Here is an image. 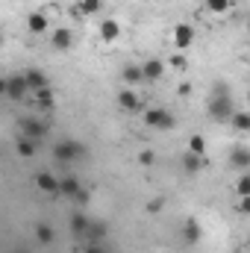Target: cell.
<instances>
[{"mask_svg": "<svg viewBox=\"0 0 250 253\" xmlns=\"http://www.w3.org/2000/svg\"><path fill=\"white\" fill-rule=\"evenodd\" d=\"M206 115H209L215 124H230L233 115H236V100H233V94H209Z\"/></svg>", "mask_w": 250, "mask_h": 253, "instance_id": "obj_1", "label": "cell"}, {"mask_svg": "<svg viewBox=\"0 0 250 253\" xmlns=\"http://www.w3.org/2000/svg\"><path fill=\"white\" fill-rule=\"evenodd\" d=\"M141 124L150 126V129H174L177 118H174V112H168L162 106H150V109L141 112Z\"/></svg>", "mask_w": 250, "mask_h": 253, "instance_id": "obj_2", "label": "cell"}, {"mask_svg": "<svg viewBox=\"0 0 250 253\" xmlns=\"http://www.w3.org/2000/svg\"><path fill=\"white\" fill-rule=\"evenodd\" d=\"M85 156V144L77 141V138H62L53 144V159L56 162H77Z\"/></svg>", "mask_w": 250, "mask_h": 253, "instance_id": "obj_3", "label": "cell"}, {"mask_svg": "<svg viewBox=\"0 0 250 253\" xmlns=\"http://www.w3.org/2000/svg\"><path fill=\"white\" fill-rule=\"evenodd\" d=\"M3 94H6L9 100L21 103V100L30 94V85H27L24 74H12V77H6V80H3Z\"/></svg>", "mask_w": 250, "mask_h": 253, "instance_id": "obj_4", "label": "cell"}, {"mask_svg": "<svg viewBox=\"0 0 250 253\" xmlns=\"http://www.w3.org/2000/svg\"><path fill=\"white\" fill-rule=\"evenodd\" d=\"M118 109H124V112H144V100H141V94L135 91V88H118Z\"/></svg>", "mask_w": 250, "mask_h": 253, "instance_id": "obj_5", "label": "cell"}, {"mask_svg": "<svg viewBox=\"0 0 250 253\" xmlns=\"http://www.w3.org/2000/svg\"><path fill=\"white\" fill-rule=\"evenodd\" d=\"M18 129H21V135L24 138H33V141H39L42 135H47V121H42V118H21L18 121Z\"/></svg>", "mask_w": 250, "mask_h": 253, "instance_id": "obj_6", "label": "cell"}, {"mask_svg": "<svg viewBox=\"0 0 250 253\" xmlns=\"http://www.w3.org/2000/svg\"><path fill=\"white\" fill-rule=\"evenodd\" d=\"M27 33H33V36L50 33V15H47L44 9H33V12L27 15Z\"/></svg>", "mask_w": 250, "mask_h": 253, "instance_id": "obj_7", "label": "cell"}, {"mask_svg": "<svg viewBox=\"0 0 250 253\" xmlns=\"http://www.w3.org/2000/svg\"><path fill=\"white\" fill-rule=\"evenodd\" d=\"M171 42H174V47H177L180 53L188 50V47L194 44V27L186 24V21H183V24H177V27L171 30Z\"/></svg>", "mask_w": 250, "mask_h": 253, "instance_id": "obj_8", "label": "cell"}, {"mask_svg": "<svg viewBox=\"0 0 250 253\" xmlns=\"http://www.w3.org/2000/svg\"><path fill=\"white\" fill-rule=\"evenodd\" d=\"M168 71V62H162L159 56H147L141 62V74H144V83H159Z\"/></svg>", "mask_w": 250, "mask_h": 253, "instance_id": "obj_9", "label": "cell"}, {"mask_svg": "<svg viewBox=\"0 0 250 253\" xmlns=\"http://www.w3.org/2000/svg\"><path fill=\"white\" fill-rule=\"evenodd\" d=\"M97 36H100L103 44H118V39H121V21L118 18H103L100 27H97Z\"/></svg>", "mask_w": 250, "mask_h": 253, "instance_id": "obj_10", "label": "cell"}, {"mask_svg": "<svg viewBox=\"0 0 250 253\" xmlns=\"http://www.w3.org/2000/svg\"><path fill=\"white\" fill-rule=\"evenodd\" d=\"M36 189L47 197H59V177L50 171H36Z\"/></svg>", "mask_w": 250, "mask_h": 253, "instance_id": "obj_11", "label": "cell"}, {"mask_svg": "<svg viewBox=\"0 0 250 253\" xmlns=\"http://www.w3.org/2000/svg\"><path fill=\"white\" fill-rule=\"evenodd\" d=\"M50 47H53L56 53H68V50L74 47V33H71L68 27H56V30L50 33Z\"/></svg>", "mask_w": 250, "mask_h": 253, "instance_id": "obj_12", "label": "cell"}, {"mask_svg": "<svg viewBox=\"0 0 250 253\" xmlns=\"http://www.w3.org/2000/svg\"><path fill=\"white\" fill-rule=\"evenodd\" d=\"M21 74H24L30 91H39V88H47V85H50V80H47V74H44L42 68H24Z\"/></svg>", "mask_w": 250, "mask_h": 253, "instance_id": "obj_13", "label": "cell"}, {"mask_svg": "<svg viewBox=\"0 0 250 253\" xmlns=\"http://www.w3.org/2000/svg\"><path fill=\"white\" fill-rule=\"evenodd\" d=\"M230 165H233L236 171H250V147L236 144V147L230 150Z\"/></svg>", "mask_w": 250, "mask_h": 253, "instance_id": "obj_14", "label": "cell"}, {"mask_svg": "<svg viewBox=\"0 0 250 253\" xmlns=\"http://www.w3.org/2000/svg\"><path fill=\"white\" fill-rule=\"evenodd\" d=\"M121 83L126 88H138L144 83V74H141V65H124L121 68Z\"/></svg>", "mask_w": 250, "mask_h": 253, "instance_id": "obj_15", "label": "cell"}, {"mask_svg": "<svg viewBox=\"0 0 250 253\" xmlns=\"http://www.w3.org/2000/svg\"><path fill=\"white\" fill-rule=\"evenodd\" d=\"M80 191H83V186H80L77 174H65V177H59V197H68V200H74Z\"/></svg>", "mask_w": 250, "mask_h": 253, "instance_id": "obj_16", "label": "cell"}, {"mask_svg": "<svg viewBox=\"0 0 250 253\" xmlns=\"http://www.w3.org/2000/svg\"><path fill=\"white\" fill-rule=\"evenodd\" d=\"M106 236H109V227H106V221H100V218H91V224H88V233H85V242H97V245H103V242H106Z\"/></svg>", "mask_w": 250, "mask_h": 253, "instance_id": "obj_17", "label": "cell"}, {"mask_svg": "<svg viewBox=\"0 0 250 253\" xmlns=\"http://www.w3.org/2000/svg\"><path fill=\"white\" fill-rule=\"evenodd\" d=\"M183 239H186L188 245H197V242L203 239V227H200L197 218H186V221H183Z\"/></svg>", "mask_w": 250, "mask_h": 253, "instance_id": "obj_18", "label": "cell"}, {"mask_svg": "<svg viewBox=\"0 0 250 253\" xmlns=\"http://www.w3.org/2000/svg\"><path fill=\"white\" fill-rule=\"evenodd\" d=\"M33 103H36L39 109H53V106H56V94H53V88L47 85V88L33 91Z\"/></svg>", "mask_w": 250, "mask_h": 253, "instance_id": "obj_19", "label": "cell"}, {"mask_svg": "<svg viewBox=\"0 0 250 253\" xmlns=\"http://www.w3.org/2000/svg\"><path fill=\"white\" fill-rule=\"evenodd\" d=\"M36 242L42 245V248H50V245H56V230L50 227V224H36Z\"/></svg>", "mask_w": 250, "mask_h": 253, "instance_id": "obj_20", "label": "cell"}, {"mask_svg": "<svg viewBox=\"0 0 250 253\" xmlns=\"http://www.w3.org/2000/svg\"><path fill=\"white\" fill-rule=\"evenodd\" d=\"M186 150H188V153H194V156H206V150H209V141H206V135H200V132L188 135Z\"/></svg>", "mask_w": 250, "mask_h": 253, "instance_id": "obj_21", "label": "cell"}, {"mask_svg": "<svg viewBox=\"0 0 250 253\" xmlns=\"http://www.w3.org/2000/svg\"><path fill=\"white\" fill-rule=\"evenodd\" d=\"M88 224H91V218H88V215H83V212H74V215H71V233H74V236L85 239Z\"/></svg>", "mask_w": 250, "mask_h": 253, "instance_id": "obj_22", "label": "cell"}, {"mask_svg": "<svg viewBox=\"0 0 250 253\" xmlns=\"http://www.w3.org/2000/svg\"><path fill=\"white\" fill-rule=\"evenodd\" d=\"M100 9H103V0H80V3L74 6V15L88 18V15H97Z\"/></svg>", "mask_w": 250, "mask_h": 253, "instance_id": "obj_23", "label": "cell"}, {"mask_svg": "<svg viewBox=\"0 0 250 253\" xmlns=\"http://www.w3.org/2000/svg\"><path fill=\"white\" fill-rule=\"evenodd\" d=\"M212 15H230L236 9V0H203Z\"/></svg>", "mask_w": 250, "mask_h": 253, "instance_id": "obj_24", "label": "cell"}, {"mask_svg": "<svg viewBox=\"0 0 250 253\" xmlns=\"http://www.w3.org/2000/svg\"><path fill=\"white\" fill-rule=\"evenodd\" d=\"M183 168H186V174H191V177H197L200 171H203V156H194V153H188L183 156Z\"/></svg>", "mask_w": 250, "mask_h": 253, "instance_id": "obj_25", "label": "cell"}, {"mask_svg": "<svg viewBox=\"0 0 250 253\" xmlns=\"http://www.w3.org/2000/svg\"><path fill=\"white\" fill-rule=\"evenodd\" d=\"M15 153H18L21 159H33V156H36V141L21 135V138H18V144H15Z\"/></svg>", "mask_w": 250, "mask_h": 253, "instance_id": "obj_26", "label": "cell"}, {"mask_svg": "<svg viewBox=\"0 0 250 253\" xmlns=\"http://www.w3.org/2000/svg\"><path fill=\"white\" fill-rule=\"evenodd\" d=\"M233 129H239V132H250V112L248 109H236V115H233Z\"/></svg>", "mask_w": 250, "mask_h": 253, "instance_id": "obj_27", "label": "cell"}, {"mask_svg": "<svg viewBox=\"0 0 250 253\" xmlns=\"http://www.w3.org/2000/svg\"><path fill=\"white\" fill-rule=\"evenodd\" d=\"M233 194H236V197H248L250 194V171H242V174H239V180H236V186H233Z\"/></svg>", "mask_w": 250, "mask_h": 253, "instance_id": "obj_28", "label": "cell"}, {"mask_svg": "<svg viewBox=\"0 0 250 253\" xmlns=\"http://www.w3.org/2000/svg\"><path fill=\"white\" fill-rule=\"evenodd\" d=\"M168 68H171V71H177V74H186V71H188V56L174 53V56L168 59Z\"/></svg>", "mask_w": 250, "mask_h": 253, "instance_id": "obj_29", "label": "cell"}, {"mask_svg": "<svg viewBox=\"0 0 250 253\" xmlns=\"http://www.w3.org/2000/svg\"><path fill=\"white\" fill-rule=\"evenodd\" d=\"M135 162H138L141 168H150V165L156 162V153H153V150H138V156H135Z\"/></svg>", "mask_w": 250, "mask_h": 253, "instance_id": "obj_30", "label": "cell"}, {"mask_svg": "<svg viewBox=\"0 0 250 253\" xmlns=\"http://www.w3.org/2000/svg\"><path fill=\"white\" fill-rule=\"evenodd\" d=\"M236 212L239 215H250V194L248 197H236Z\"/></svg>", "mask_w": 250, "mask_h": 253, "instance_id": "obj_31", "label": "cell"}, {"mask_svg": "<svg viewBox=\"0 0 250 253\" xmlns=\"http://www.w3.org/2000/svg\"><path fill=\"white\" fill-rule=\"evenodd\" d=\"M83 253H109V251H106V245H97V242H88V245L83 248Z\"/></svg>", "mask_w": 250, "mask_h": 253, "instance_id": "obj_32", "label": "cell"}, {"mask_svg": "<svg viewBox=\"0 0 250 253\" xmlns=\"http://www.w3.org/2000/svg\"><path fill=\"white\" fill-rule=\"evenodd\" d=\"M177 94H180V97H188V94H191V83H188V80H183V83L177 85Z\"/></svg>", "mask_w": 250, "mask_h": 253, "instance_id": "obj_33", "label": "cell"}, {"mask_svg": "<svg viewBox=\"0 0 250 253\" xmlns=\"http://www.w3.org/2000/svg\"><path fill=\"white\" fill-rule=\"evenodd\" d=\"M162 206H165V197H156V200H150V203H147V209H150V212H159Z\"/></svg>", "mask_w": 250, "mask_h": 253, "instance_id": "obj_34", "label": "cell"}, {"mask_svg": "<svg viewBox=\"0 0 250 253\" xmlns=\"http://www.w3.org/2000/svg\"><path fill=\"white\" fill-rule=\"evenodd\" d=\"M74 200H77V203H88V191L83 189L80 194H77V197H74Z\"/></svg>", "mask_w": 250, "mask_h": 253, "instance_id": "obj_35", "label": "cell"}, {"mask_svg": "<svg viewBox=\"0 0 250 253\" xmlns=\"http://www.w3.org/2000/svg\"><path fill=\"white\" fill-rule=\"evenodd\" d=\"M15 253H30V251H24V248H18V251H15Z\"/></svg>", "mask_w": 250, "mask_h": 253, "instance_id": "obj_36", "label": "cell"}, {"mask_svg": "<svg viewBox=\"0 0 250 253\" xmlns=\"http://www.w3.org/2000/svg\"><path fill=\"white\" fill-rule=\"evenodd\" d=\"M248 33H250V18H248Z\"/></svg>", "mask_w": 250, "mask_h": 253, "instance_id": "obj_37", "label": "cell"}, {"mask_svg": "<svg viewBox=\"0 0 250 253\" xmlns=\"http://www.w3.org/2000/svg\"><path fill=\"white\" fill-rule=\"evenodd\" d=\"M233 253H245V251H233Z\"/></svg>", "mask_w": 250, "mask_h": 253, "instance_id": "obj_38", "label": "cell"}, {"mask_svg": "<svg viewBox=\"0 0 250 253\" xmlns=\"http://www.w3.org/2000/svg\"><path fill=\"white\" fill-rule=\"evenodd\" d=\"M248 59H250V47H248Z\"/></svg>", "mask_w": 250, "mask_h": 253, "instance_id": "obj_39", "label": "cell"}]
</instances>
